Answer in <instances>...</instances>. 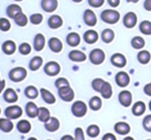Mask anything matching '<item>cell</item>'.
I'll list each match as a JSON object with an SVG mask.
<instances>
[{"label":"cell","instance_id":"obj_1","mask_svg":"<svg viewBox=\"0 0 151 140\" xmlns=\"http://www.w3.org/2000/svg\"><path fill=\"white\" fill-rule=\"evenodd\" d=\"M120 14L116 9H104L101 12V20L106 24L114 25L119 21Z\"/></svg>","mask_w":151,"mask_h":140},{"label":"cell","instance_id":"obj_2","mask_svg":"<svg viewBox=\"0 0 151 140\" xmlns=\"http://www.w3.org/2000/svg\"><path fill=\"white\" fill-rule=\"evenodd\" d=\"M27 76V71L23 67H16L9 72V78L14 82H20L24 80Z\"/></svg>","mask_w":151,"mask_h":140},{"label":"cell","instance_id":"obj_3","mask_svg":"<svg viewBox=\"0 0 151 140\" xmlns=\"http://www.w3.org/2000/svg\"><path fill=\"white\" fill-rule=\"evenodd\" d=\"M105 53L101 48H95L90 54V61L93 65H100L105 61Z\"/></svg>","mask_w":151,"mask_h":140},{"label":"cell","instance_id":"obj_4","mask_svg":"<svg viewBox=\"0 0 151 140\" xmlns=\"http://www.w3.org/2000/svg\"><path fill=\"white\" fill-rule=\"evenodd\" d=\"M72 113L74 114L77 118H82L86 114V111H88V106H86V103L83 101H76V102L73 103L72 105Z\"/></svg>","mask_w":151,"mask_h":140},{"label":"cell","instance_id":"obj_5","mask_svg":"<svg viewBox=\"0 0 151 140\" xmlns=\"http://www.w3.org/2000/svg\"><path fill=\"white\" fill-rule=\"evenodd\" d=\"M138 23V17L134 12H129L123 17V25L125 28L132 29L137 25Z\"/></svg>","mask_w":151,"mask_h":140},{"label":"cell","instance_id":"obj_6","mask_svg":"<svg viewBox=\"0 0 151 140\" xmlns=\"http://www.w3.org/2000/svg\"><path fill=\"white\" fill-rule=\"evenodd\" d=\"M59 90V96L61 97L62 100L66 102H70L74 99V91L70 88V86H66L63 88L58 89Z\"/></svg>","mask_w":151,"mask_h":140},{"label":"cell","instance_id":"obj_7","mask_svg":"<svg viewBox=\"0 0 151 140\" xmlns=\"http://www.w3.org/2000/svg\"><path fill=\"white\" fill-rule=\"evenodd\" d=\"M118 101L122 106L129 107V106L132 105V102H133V95L129 91L123 90L118 94Z\"/></svg>","mask_w":151,"mask_h":140},{"label":"cell","instance_id":"obj_8","mask_svg":"<svg viewBox=\"0 0 151 140\" xmlns=\"http://www.w3.org/2000/svg\"><path fill=\"white\" fill-rule=\"evenodd\" d=\"M23 114V109L18 105H12L9 106L5 109V115L7 116L9 120H16L19 118Z\"/></svg>","mask_w":151,"mask_h":140},{"label":"cell","instance_id":"obj_9","mask_svg":"<svg viewBox=\"0 0 151 140\" xmlns=\"http://www.w3.org/2000/svg\"><path fill=\"white\" fill-rule=\"evenodd\" d=\"M110 62L113 66L117 67V68H122L127 65V58L120 53H115L110 58Z\"/></svg>","mask_w":151,"mask_h":140},{"label":"cell","instance_id":"obj_10","mask_svg":"<svg viewBox=\"0 0 151 140\" xmlns=\"http://www.w3.org/2000/svg\"><path fill=\"white\" fill-rule=\"evenodd\" d=\"M129 82H131V78H129V75L127 72L120 71L115 75V82L120 88H125V87H127Z\"/></svg>","mask_w":151,"mask_h":140},{"label":"cell","instance_id":"obj_11","mask_svg":"<svg viewBox=\"0 0 151 140\" xmlns=\"http://www.w3.org/2000/svg\"><path fill=\"white\" fill-rule=\"evenodd\" d=\"M60 71H61V67H60V65H59V63L54 62V61L48 62L47 64L45 65V67H44V72L50 76L57 75V74L60 73Z\"/></svg>","mask_w":151,"mask_h":140},{"label":"cell","instance_id":"obj_12","mask_svg":"<svg viewBox=\"0 0 151 140\" xmlns=\"http://www.w3.org/2000/svg\"><path fill=\"white\" fill-rule=\"evenodd\" d=\"M83 21L88 26L90 27H93L97 25V22H98V19H97V16L96 14L93 12L91 9H86L83 14Z\"/></svg>","mask_w":151,"mask_h":140},{"label":"cell","instance_id":"obj_13","mask_svg":"<svg viewBox=\"0 0 151 140\" xmlns=\"http://www.w3.org/2000/svg\"><path fill=\"white\" fill-rule=\"evenodd\" d=\"M41 7L46 12H55L58 7V0H42Z\"/></svg>","mask_w":151,"mask_h":140},{"label":"cell","instance_id":"obj_14","mask_svg":"<svg viewBox=\"0 0 151 140\" xmlns=\"http://www.w3.org/2000/svg\"><path fill=\"white\" fill-rule=\"evenodd\" d=\"M69 59L73 62H83L86 60V55L81 51L74 50L69 53Z\"/></svg>","mask_w":151,"mask_h":140},{"label":"cell","instance_id":"obj_15","mask_svg":"<svg viewBox=\"0 0 151 140\" xmlns=\"http://www.w3.org/2000/svg\"><path fill=\"white\" fill-rule=\"evenodd\" d=\"M83 39L86 43L93 44L98 41V39H99V34H98V32L95 30H88L86 33H84Z\"/></svg>","mask_w":151,"mask_h":140},{"label":"cell","instance_id":"obj_16","mask_svg":"<svg viewBox=\"0 0 151 140\" xmlns=\"http://www.w3.org/2000/svg\"><path fill=\"white\" fill-rule=\"evenodd\" d=\"M114 130L119 135H127V134H129V131H131V127H129V125L127 124V123L119 122V123H117V124H115Z\"/></svg>","mask_w":151,"mask_h":140},{"label":"cell","instance_id":"obj_17","mask_svg":"<svg viewBox=\"0 0 151 140\" xmlns=\"http://www.w3.org/2000/svg\"><path fill=\"white\" fill-rule=\"evenodd\" d=\"M48 45H50V48L52 51L54 53H60L63 48V43L59 38L57 37H52L48 41Z\"/></svg>","mask_w":151,"mask_h":140},{"label":"cell","instance_id":"obj_18","mask_svg":"<svg viewBox=\"0 0 151 140\" xmlns=\"http://www.w3.org/2000/svg\"><path fill=\"white\" fill-rule=\"evenodd\" d=\"M146 110V105L144 102L142 101H137L135 104L133 105V108H132V111H133V114L136 116H140L145 112Z\"/></svg>","mask_w":151,"mask_h":140},{"label":"cell","instance_id":"obj_19","mask_svg":"<svg viewBox=\"0 0 151 140\" xmlns=\"http://www.w3.org/2000/svg\"><path fill=\"white\" fill-rule=\"evenodd\" d=\"M59 128H60V122L56 118H50L45 123V129L50 132H56Z\"/></svg>","mask_w":151,"mask_h":140},{"label":"cell","instance_id":"obj_20","mask_svg":"<svg viewBox=\"0 0 151 140\" xmlns=\"http://www.w3.org/2000/svg\"><path fill=\"white\" fill-rule=\"evenodd\" d=\"M62 25H63V19L60 16L54 14L48 19V26L52 29H58L62 27Z\"/></svg>","mask_w":151,"mask_h":140},{"label":"cell","instance_id":"obj_21","mask_svg":"<svg viewBox=\"0 0 151 140\" xmlns=\"http://www.w3.org/2000/svg\"><path fill=\"white\" fill-rule=\"evenodd\" d=\"M114 37H115V33H114V31L112 30V29H109V28L103 30V32H102V34H101L102 40H103L105 43H110V42H112Z\"/></svg>","mask_w":151,"mask_h":140},{"label":"cell","instance_id":"obj_22","mask_svg":"<svg viewBox=\"0 0 151 140\" xmlns=\"http://www.w3.org/2000/svg\"><path fill=\"white\" fill-rule=\"evenodd\" d=\"M137 58H138L139 63H141V64H143V65H146V64H148V63L150 62L151 54L148 52V51H145V50L140 51V52L138 53Z\"/></svg>","mask_w":151,"mask_h":140},{"label":"cell","instance_id":"obj_23","mask_svg":"<svg viewBox=\"0 0 151 140\" xmlns=\"http://www.w3.org/2000/svg\"><path fill=\"white\" fill-rule=\"evenodd\" d=\"M4 100L8 103H14L18 101V94L12 89H7L4 92Z\"/></svg>","mask_w":151,"mask_h":140},{"label":"cell","instance_id":"obj_24","mask_svg":"<svg viewBox=\"0 0 151 140\" xmlns=\"http://www.w3.org/2000/svg\"><path fill=\"white\" fill-rule=\"evenodd\" d=\"M6 12H7V16L9 17V18L14 19L19 14L22 12V8H21V6L18 5V4H10L7 7V9H6Z\"/></svg>","mask_w":151,"mask_h":140},{"label":"cell","instance_id":"obj_25","mask_svg":"<svg viewBox=\"0 0 151 140\" xmlns=\"http://www.w3.org/2000/svg\"><path fill=\"white\" fill-rule=\"evenodd\" d=\"M45 45V38L42 34H37L35 36V39H34V48L37 52L42 51V48Z\"/></svg>","mask_w":151,"mask_h":140},{"label":"cell","instance_id":"obj_26","mask_svg":"<svg viewBox=\"0 0 151 140\" xmlns=\"http://www.w3.org/2000/svg\"><path fill=\"white\" fill-rule=\"evenodd\" d=\"M40 93H41L42 99H43L47 104H54V103L56 102V97H55L50 91L45 90V89H41Z\"/></svg>","mask_w":151,"mask_h":140},{"label":"cell","instance_id":"obj_27","mask_svg":"<svg viewBox=\"0 0 151 140\" xmlns=\"http://www.w3.org/2000/svg\"><path fill=\"white\" fill-rule=\"evenodd\" d=\"M66 40H67V43L69 44L70 46H77L78 44L80 43V36L79 34H77V33L72 32V33H70V34H68Z\"/></svg>","mask_w":151,"mask_h":140},{"label":"cell","instance_id":"obj_28","mask_svg":"<svg viewBox=\"0 0 151 140\" xmlns=\"http://www.w3.org/2000/svg\"><path fill=\"white\" fill-rule=\"evenodd\" d=\"M101 95L103 98L105 99H110L112 97V94H113V90H112V86L109 84V82H105V84H104L103 88H102L101 90Z\"/></svg>","mask_w":151,"mask_h":140},{"label":"cell","instance_id":"obj_29","mask_svg":"<svg viewBox=\"0 0 151 140\" xmlns=\"http://www.w3.org/2000/svg\"><path fill=\"white\" fill-rule=\"evenodd\" d=\"M2 48H3V52L4 54L6 55H12L14 52H16V43H14V41H12V40H7V41H5L3 43V46H2Z\"/></svg>","mask_w":151,"mask_h":140},{"label":"cell","instance_id":"obj_30","mask_svg":"<svg viewBox=\"0 0 151 140\" xmlns=\"http://www.w3.org/2000/svg\"><path fill=\"white\" fill-rule=\"evenodd\" d=\"M38 109H39V108L36 106L35 103H33V102L27 103L26 112L30 118H36V116H38Z\"/></svg>","mask_w":151,"mask_h":140},{"label":"cell","instance_id":"obj_31","mask_svg":"<svg viewBox=\"0 0 151 140\" xmlns=\"http://www.w3.org/2000/svg\"><path fill=\"white\" fill-rule=\"evenodd\" d=\"M14 128V124L9 118H0V129L3 132H10Z\"/></svg>","mask_w":151,"mask_h":140},{"label":"cell","instance_id":"obj_32","mask_svg":"<svg viewBox=\"0 0 151 140\" xmlns=\"http://www.w3.org/2000/svg\"><path fill=\"white\" fill-rule=\"evenodd\" d=\"M132 46L136 50H142L145 46V40L141 36H135L131 41Z\"/></svg>","mask_w":151,"mask_h":140},{"label":"cell","instance_id":"obj_33","mask_svg":"<svg viewBox=\"0 0 151 140\" xmlns=\"http://www.w3.org/2000/svg\"><path fill=\"white\" fill-rule=\"evenodd\" d=\"M139 29L143 34L145 35H151V22L150 21H142L140 23V26H139Z\"/></svg>","mask_w":151,"mask_h":140},{"label":"cell","instance_id":"obj_34","mask_svg":"<svg viewBox=\"0 0 151 140\" xmlns=\"http://www.w3.org/2000/svg\"><path fill=\"white\" fill-rule=\"evenodd\" d=\"M38 118L41 122L46 123L48 120L50 118V110L45 107H40L38 109Z\"/></svg>","mask_w":151,"mask_h":140},{"label":"cell","instance_id":"obj_35","mask_svg":"<svg viewBox=\"0 0 151 140\" xmlns=\"http://www.w3.org/2000/svg\"><path fill=\"white\" fill-rule=\"evenodd\" d=\"M17 127H18V130L20 131L21 133H24V134L28 133L29 131L31 130V124L28 122V121H26V120L20 121Z\"/></svg>","mask_w":151,"mask_h":140},{"label":"cell","instance_id":"obj_36","mask_svg":"<svg viewBox=\"0 0 151 140\" xmlns=\"http://www.w3.org/2000/svg\"><path fill=\"white\" fill-rule=\"evenodd\" d=\"M90 107H91V109L95 110V111L99 110L100 108L102 107L101 98H100V97H98V96H93V98L90 100Z\"/></svg>","mask_w":151,"mask_h":140},{"label":"cell","instance_id":"obj_37","mask_svg":"<svg viewBox=\"0 0 151 140\" xmlns=\"http://www.w3.org/2000/svg\"><path fill=\"white\" fill-rule=\"evenodd\" d=\"M42 62H43V60H42L41 57H34V58L31 60L30 65H29V66H30V69L33 70V71L38 70L40 67H41Z\"/></svg>","mask_w":151,"mask_h":140},{"label":"cell","instance_id":"obj_38","mask_svg":"<svg viewBox=\"0 0 151 140\" xmlns=\"http://www.w3.org/2000/svg\"><path fill=\"white\" fill-rule=\"evenodd\" d=\"M14 22H16V24L18 25V26H20V27L26 26L27 23H28V18H27L26 14H24L23 12L19 14L18 16L14 19Z\"/></svg>","mask_w":151,"mask_h":140},{"label":"cell","instance_id":"obj_39","mask_svg":"<svg viewBox=\"0 0 151 140\" xmlns=\"http://www.w3.org/2000/svg\"><path fill=\"white\" fill-rule=\"evenodd\" d=\"M25 95L28 97L29 99H35L38 96V90L33 86H29L25 90Z\"/></svg>","mask_w":151,"mask_h":140},{"label":"cell","instance_id":"obj_40","mask_svg":"<svg viewBox=\"0 0 151 140\" xmlns=\"http://www.w3.org/2000/svg\"><path fill=\"white\" fill-rule=\"evenodd\" d=\"M104 84H105V80L102 79V78H95L91 82V87L96 92H101L102 88H103Z\"/></svg>","mask_w":151,"mask_h":140},{"label":"cell","instance_id":"obj_41","mask_svg":"<svg viewBox=\"0 0 151 140\" xmlns=\"http://www.w3.org/2000/svg\"><path fill=\"white\" fill-rule=\"evenodd\" d=\"M86 132H88V136L91 137V138H95V137L99 136L100 128L97 126V125H91V126L88 128V130H86Z\"/></svg>","mask_w":151,"mask_h":140},{"label":"cell","instance_id":"obj_42","mask_svg":"<svg viewBox=\"0 0 151 140\" xmlns=\"http://www.w3.org/2000/svg\"><path fill=\"white\" fill-rule=\"evenodd\" d=\"M10 29V23L7 19L5 18H1L0 19V30L2 31H8Z\"/></svg>","mask_w":151,"mask_h":140},{"label":"cell","instance_id":"obj_43","mask_svg":"<svg viewBox=\"0 0 151 140\" xmlns=\"http://www.w3.org/2000/svg\"><path fill=\"white\" fill-rule=\"evenodd\" d=\"M42 20H43V17L41 14H34L30 18V21L33 25H39L42 22Z\"/></svg>","mask_w":151,"mask_h":140},{"label":"cell","instance_id":"obj_44","mask_svg":"<svg viewBox=\"0 0 151 140\" xmlns=\"http://www.w3.org/2000/svg\"><path fill=\"white\" fill-rule=\"evenodd\" d=\"M143 128L147 132H151V114H148L143 120Z\"/></svg>","mask_w":151,"mask_h":140},{"label":"cell","instance_id":"obj_45","mask_svg":"<svg viewBox=\"0 0 151 140\" xmlns=\"http://www.w3.org/2000/svg\"><path fill=\"white\" fill-rule=\"evenodd\" d=\"M31 52V45L27 42H24L20 45V53L22 55H28Z\"/></svg>","mask_w":151,"mask_h":140},{"label":"cell","instance_id":"obj_46","mask_svg":"<svg viewBox=\"0 0 151 140\" xmlns=\"http://www.w3.org/2000/svg\"><path fill=\"white\" fill-rule=\"evenodd\" d=\"M104 3H105V0H88V4L93 8L101 7Z\"/></svg>","mask_w":151,"mask_h":140},{"label":"cell","instance_id":"obj_47","mask_svg":"<svg viewBox=\"0 0 151 140\" xmlns=\"http://www.w3.org/2000/svg\"><path fill=\"white\" fill-rule=\"evenodd\" d=\"M66 86H70L69 82H68V80L66 79V78L61 77V78H58V79L56 80V87L58 89L63 88V87H66Z\"/></svg>","mask_w":151,"mask_h":140},{"label":"cell","instance_id":"obj_48","mask_svg":"<svg viewBox=\"0 0 151 140\" xmlns=\"http://www.w3.org/2000/svg\"><path fill=\"white\" fill-rule=\"evenodd\" d=\"M75 140H86L84 138V134L83 131H82L81 128H76L75 129Z\"/></svg>","mask_w":151,"mask_h":140},{"label":"cell","instance_id":"obj_49","mask_svg":"<svg viewBox=\"0 0 151 140\" xmlns=\"http://www.w3.org/2000/svg\"><path fill=\"white\" fill-rule=\"evenodd\" d=\"M107 2H108V4L113 8L119 6V4H120V0H107Z\"/></svg>","mask_w":151,"mask_h":140},{"label":"cell","instance_id":"obj_50","mask_svg":"<svg viewBox=\"0 0 151 140\" xmlns=\"http://www.w3.org/2000/svg\"><path fill=\"white\" fill-rule=\"evenodd\" d=\"M102 140H117L115 137V135L112 134V133H107L103 136V139Z\"/></svg>","mask_w":151,"mask_h":140},{"label":"cell","instance_id":"obj_51","mask_svg":"<svg viewBox=\"0 0 151 140\" xmlns=\"http://www.w3.org/2000/svg\"><path fill=\"white\" fill-rule=\"evenodd\" d=\"M144 93H145L147 96L151 97V82L150 84H147L145 87H144Z\"/></svg>","mask_w":151,"mask_h":140},{"label":"cell","instance_id":"obj_52","mask_svg":"<svg viewBox=\"0 0 151 140\" xmlns=\"http://www.w3.org/2000/svg\"><path fill=\"white\" fill-rule=\"evenodd\" d=\"M143 5L147 12H151V0H145Z\"/></svg>","mask_w":151,"mask_h":140},{"label":"cell","instance_id":"obj_53","mask_svg":"<svg viewBox=\"0 0 151 140\" xmlns=\"http://www.w3.org/2000/svg\"><path fill=\"white\" fill-rule=\"evenodd\" d=\"M61 140H75V139H74L71 135H65V136L62 137Z\"/></svg>","mask_w":151,"mask_h":140},{"label":"cell","instance_id":"obj_54","mask_svg":"<svg viewBox=\"0 0 151 140\" xmlns=\"http://www.w3.org/2000/svg\"><path fill=\"white\" fill-rule=\"evenodd\" d=\"M4 87H5V82L4 80H0V93L4 90Z\"/></svg>","mask_w":151,"mask_h":140},{"label":"cell","instance_id":"obj_55","mask_svg":"<svg viewBox=\"0 0 151 140\" xmlns=\"http://www.w3.org/2000/svg\"><path fill=\"white\" fill-rule=\"evenodd\" d=\"M140 0H127V3H138Z\"/></svg>","mask_w":151,"mask_h":140},{"label":"cell","instance_id":"obj_56","mask_svg":"<svg viewBox=\"0 0 151 140\" xmlns=\"http://www.w3.org/2000/svg\"><path fill=\"white\" fill-rule=\"evenodd\" d=\"M123 140H135V139H134L133 137H125Z\"/></svg>","mask_w":151,"mask_h":140},{"label":"cell","instance_id":"obj_57","mask_svg":"<svg viewBox=\"0 0 151 140\" xmlns=\"http://www.w3.org/2000/svg\"><path fill=\"white\" fill-rule=\"evenodd\" d=\"M72 1L76 2V3H79V2H81V1H82V0H72Z\"/></svg>","mask_w":151,"mask_h":140},{"label":"cell","instance_id":"obj_58","mask_svg":"<svg viewBox=\"0 0 151 140\" xmlns=\"http://www.w3.org/2000/svg\"><path fill=\"white\" fill-rule=\"evenodd\" d=\"M149 109H150V111H151V100H150V102H149Z\"/></svg>","mask_w":151,"mask_h":140},{"label":"cell","instance_id":"obj_59","mask_svg":"<svg viewBox=\"0 0 151 140\" xmlns=\"http://www.w3.org/2000/svg\"><path fill=\"white\" fill-rule=\"evenodd\" d=\"M29 140H37V139H36V138H34V137H32V138H30Z\"/></svg>","mask_w":151,"mask_h":140},{"label":"cell","instance_id":"obj_60","mask_svg":"<svg viewBox=\"0 0 151 140\" xmlns=\"http://www.w3.org/2000/svg\"><path fill=\"white\" fill-rule=\"evenodd\" d=\"M16 1H22V0H16Z\"/></svg>","mask_w":151,"mask_h":140},{"label":"cell","instance_id":"obj_61","mask_svg":"<svg viewBox=\"0 0 151 140\" xmlns=\"http://www.w3.org/2000/svg\"><path fill=\"white\" fill-rule=\"evenodd\" d=\"M0 112H1V109H0Z\"/></svg>","mask_w":151,"mask_h":140},{"label":"cell","instance_id":"obj_62","mask_svg":"<svg viewBox=\"0 0 151 140\" xmlns=\"http://www.w3.org/2000/svg\"><path fill=\"white\" fill-rule=\"evenodd\" d=\"M148 140H151V139H148Z\"/></svg>","mask_w":151,"mask_h":140},{"label":"cell","instance_id":"obj_63","mask_svg":"<svg viewBox=\"0 0 151 140\" xmlns=\"http://www.w3.org/2000/svg\"><path fill=\"white\" fill-rule=\"evenodd\" d=\"M0 80H1V79H0Z\"/></svg>","mask_w":151,"mask_h":140}]
</instances>
